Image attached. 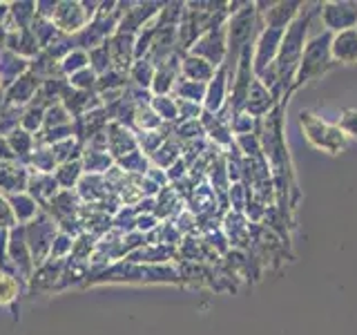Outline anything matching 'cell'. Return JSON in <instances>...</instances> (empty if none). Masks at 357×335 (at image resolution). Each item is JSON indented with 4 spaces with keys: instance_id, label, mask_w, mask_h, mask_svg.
<instances>
[{
    "instance_id": "e575fe53",
    "label": "cell",
    "mask_w": 357,
    "mask_h": 335,
    "mask_svg": "<svg viewBox=\"0 0 357 335\" xmlns=\"http://www.w3.org/2000/svg\"><path fill=\"white\" fill-rule=\"evenodd\" d=\"M116 163L123 168V170H128V172H139V174H143V172L150 170V168H148V159H145L141 150H134V152H130L126 156H121V159H116Z\"/></svg>"
},
{
    "instance_id": "5bb4252c",
    "label": "cell",
    "mask_w": 357,
    "mask_h": 335,
    "mask_svg": "<svg viewBox=\"0 0 357 335\" xmlns=\"http://www.w3.org/2000/svg\"><path fill=\"white\" fill-rule=\"evenodd\" d=\"M105 132H107V152L114 156V159H121V156L139 150L137 137H134L123 123H109Z\"/></svg>"
},
{
    "instance_id": "603a6c76",
    "label": "cell",
    "mask_w": 357,
    "mask_h": 335,
    "mask_svg": "<svg viewBox=\"0 0 357 335\" xmlns=\"http://www.w3.org/2000/svg\"><path fill=\"white\" fill-rule=\"evenodd\" d=\"M22 290H25V286H22L16 277L0 273V306L14 313V320H18V302H20Z\"/></svg>"
},
{
    "instance_id": "d6a6232c",
    "label": "cell",
    "mask_w": 357,
    "mask_h": 335,
    "mask_svg": "<svg viewBox=\"0 0 357 335\" xmlns=\"http://www.w3.org/2000/svg\"><path fill=\"white\" fill-rule=\"evenodd\" d=\"M89 67H92V72L96 76H103L112 70V59H109V45H100V47L89 52Z\"/></svg>"
},
{
    "instance_id": "8fae6325",
    "label": "cell",
    "mask_w": 357,
    "mask_h": 335,
    "mask_svg": "<svg viewBox=\"0 0 357 335\" xmlns=\"http://www.w3.org/2000/svg\"><path fill=\"white\" fill-rule=\"evenodd\" d=\"M29 184V168L20 161H3L0 163V190L7 195L27 193Z\"/></svg>"
},
{
    "instance_id": "e0dca14e",
    "label": "cell",
    "mask_w": 357,
    "mask_h": 335,
    "mask_svg": "<svg viewBox=\"0 0 357 335\" xmlns=\"http://www.w3.org/2000/svg\"><path fill=\"white\" fill-rule=\"evenodd\" d=\"M29 65H31V61L5 50L0 54V89L5 92L9 85H14L22 74L29 72Z\"/></svg>"
},
{
    "instance_id": "cb8c5ba5",
    "label": "cell",
    "mask_w": 357,
    "mask_h": 335,
    "mask_svg": "<svg viewBox=\"0 0 357 335\" xmlns=\"http://www.w3.org/2000/svg\"><path fill=\"white\" fill-rule=\"evenodd\" d=\"M81 161H83V170L87 174H107L112 170V163H114V156L107 150H94L87 148L81 152Z\"/></svg>"
},
{
    "instance_id": "2e32d148",
    "label": "cell",
    "mask_w": 357,
    "mask_h": 335,
    "mask_svg": "<svg viewBox=\"0 0 357 335\" xmlns=\"http://www.w3.org/2000/svg\"><path fill=\"white\" fill-rule=\"evenodd\" d=\"M268 9H257L261 11L264 18H266V27H273V29H286L290 22H293L299 11H301V3H268Z\"/></svg>"
},
{
    "instance_id": "52a82bcc",
    "label": "cell",
    "mask_w": 357,
    "mask_h": 335,
    "mask_svg": "<svg viewBox=\"0 0 357 335\" xmlns=\"http://www.w3.org/2000/svg\"><path fill=\"white\" fill-rule=\"evenodd\" d=\"M226 25H219L215 29H208L206 34H201V38L192 45L190 54L208 61L215 70H219V67L226 63V54H228V27Z\"/></svg>"
},
{
    "instance_id": "4fadbf2b",
    "label": "cell",
    "mask_w": 357,
    "mask_h": 335,
    "mask_svg": "<svg viewBox=\"0 0 357 335\" xmlns=\"http://www.w3.org/2000/svg\"><path fill=\"white\" fill-rule=\"evenodd\" d=\"M40 89V78L33 72H25L14 85H9L5 89V103L7 105H25L38 94Z\"/></svg>"
},
{
    "instance_id": "9c48e42d",
    "label": "cell",
    "mask_w": 357,
    "mask_h": 335,
    "mask_svg": "<svg viewBox=\"0 0 357 335\" xmlns=\"http://www.w3.org/2000/svg\"><path fill=\"white\" fill-rule=\"evenodd\" d=\"M319 16L331 34L353 29L357 27V3H324L319 5Z\"/></svg>"
},
{
    "instance_id": "ac0fdd59",
    "label": "cell",
    "mask_w": 357,
    "mask_h": 335,
    "mask_svg": "<svg viewBox=\"0 0 357 335\" xmlns=\"http://www.w3.org/2000/svg\"><path fill=\"white\" fill-rule=\"evenodd\" d=\"M226 92H228V67L221 65L219 70L212 76V81L208 83V89H206V98H204V105H206V112L212 114V112H217L223 107L226 103Z\"/></svg>"
},
{
    "instance_id": "277c9868",
    "label": "cell",
    "mask_w": 357,
    "mask_h": 335,
    "mask_svg": "<svg viewBox=\"0 0 357 335\" xmlns=\"http://www.w3.org/2000/svg\"><path fill=\"white\" fill-rule=\"evenodd\" d=\"M61 232L59 228V221L54 217H50L47 212L40 210V215L29 221L25 226V237H27V246H29V253H31V260L33 266H40L50 260V253H52V244L56 239V234Z\"/></svg>"
},
{
    "instance_id": "3957f363",
    "label": "cell",
    "mask_w": 357,
    "mask_h": 335,
    "mask_svg": "<svg viewBox=\"0 0 357 335\" xmlns=\"http://www.w3.org/2000/svg\"><path fill=\"white\" fill-rule=\"evenodd\" d=\"M331 38H333L331 31H321L306 43L299 67H297V74H295V81H293V87H290V94H293L295 89H299L304 83L312 81V78L324 76L335 65L333 56H331Z\"/></svg>"
},
{
    "instance_id": "7a4b0ae2",
    "label": "cell",
    "mask_w": 357,
    "mask_h": 335,
    "mask_svg": "<svg viewBox=\"0 0 357 335\" xmlns=\"http://www.w3.org/2000/svg\"><path fill=\"white\" fill-rule=\"evenodd\" d=\"M114 282H134V284H148V282H167L178 284V275L172 268H154V266H139L132 262H116L114 266L103 268L96 275H89L83 286L94 284H114Z\"/></svg>"
},
{
    "instance_id": "ba28073f",
    "label": "cell",
    "mask_w": 357,
    "mask_h": 335,
    "mask_svg": "<svg viewBox=\"0 0 357 335\" xmlns=\"http://www.w3.org/2000/svg\"><path fill=\"white\" fill-rule=\"evenodd\" d=\"M284 31L282 29H273V27H264L259 38L255 40V52H252V70L255 78H259L268 67L275 65V59L279 54V45H282Z\"/></svg>"
},
{
    "instance_id": "4316f807",
    "label": "cell",
    "mask_w": 357,
    "mask_h": 335,
    "mask_svg": "<svg viewBox=\"0 0 357 335\" xmlns=\"http://www.w3.org/2000/svg\"><path fill=\"white\" fill-rule=\"evenodd\" d=\"M54 177H56V181H59V186L63 190H72L83 179V161H81V156H78V159L67 161L63 165H59V168H56Z\"/></svg>"
},
{
    "instance_id": "f1b7e54d",
    "label": "cell",
    "mask_w": 357,
    "mask_h": 335,
    "mask_svg": "<svg viewBox=\"0 0 357 335\" xmlns=\"http://www.w3.org/2000/svg\"><path fill=\"white\" fill-rule=\"evenodd\" d=\"M154 74H156V67H154L148 59H143V61H134V63H132V67H130V76H132V81L137 83L139 87H143V89L152 87Z\"/></svg>"
},
{
    "instance_id": "74e56055",
    "label": "cell",
    "mask_w": 357,
    "mask_h": 335,
    "mask_svg": "<svg viewBox=\"0 0 357 335\" xmlns=\"http://www.w3.org/2000/svg\"><path fill=\"white\" fill-rule=\"evenodd\" d=\"M137 143H141V148H143L145 152L154 154V152L163 145V134H161V132H156V130L141 132V137L137 139Z\"/></svg>"
},
{
    "instance_id": "30bf717a",
    "label": "cell",
    "mask_w": 357,
    "mask_h": 335,
    "mask_svg": "<svg viewBox=\"0 0 357 335\" xmlns=\"http://www.w3.org/2000/svg\"><path fill=\"white\" fill-rule=\"evenodd\" d=\"M89 20H92V18H89V14H87L85 3H70V0L56 5L54 18H52L56 29L67 34V36L83 31L89 25Z\"/></svg>"
},
{
    "instance_id": "484cf974",
    "label": "cell",
    "mask_w": 357,
    "mask_h": 335,
    "mask_svg": "<svg viewBox=\"0 0 357 335\" xmlns=\"http://www.w3.org/2000/svg\"><path fill=\"white\" fill-rule=\"evenodd\" d=\"M176 67H178V63H174V59H167L163 65L156 67V74H154V81H152L154 96H167V92L174 87V81H178Z\"/></svg>"
},
{
    "instance_id": "8d00e7d4",
    "label": "cell",
    "mask_w": 357,
    "mask_h": 335,
    "mask_svg": "<svg viewBox=\"0 0 357 335\" xmlns=\"http://www.w3.org/2000/svg\"><path fill=\"white\" fill-rule=\"evenodd\" d=\"M74 248V237L67 232H59L56 239L52 244V253H50V260H65L67 255H72Z\"/></svg>"
},
{
    "instance_id": "d6986e66",
    "label": "cell",
    "mask_w": 357,
    "mask_h": 335,
    "mask_svg": "<svg viewBox=\"0 0 357 335\" xmlns=\"http://www.w3.org/2000/svg\"><path fill=\"white\" fill-rule=\"evenodd\" d=\"M59 181L54 174H43V172H29V184H27V195H31L38 201V206H47L50 201L59 195Z\"/></svg>"
},
{
    "instance_id": "60d3db41",
    "label": "cell",
    "mask_w": 357,
    "mask_h": 335,
    "mask_svg": "<svg viewBox=\"0 0 357 335\" xmlns=\"http://www.w3.org/2000/svg\"><path fill=\"white\" fill-rule=\"evenodd\" d=\"M178 134H181V137H188V139H195V137H201L204 130H201L197 121H185L183 126L178 128Z\"/></svg>"
},
{
    "instance_id": "d590c367",
    "label": "cell",
    "mask_w": 357,
    "mask_h": 335,
    "mask_svg": "<svg viewBox=\"0 0 357 335\" xmlns=\"http://www.w3.org/2000/svg\"><path fill=\"white\" fill-rule=\"evenodd\" d=\"M96 83H98V76L92 72V67H85V70L70 76V87L78 89V92H89V89L96 87Z\"/></svg>"
},
{
    "instance_id": "7402d4cb",
    "label": "cell",
    "mask_w": 357,
    "mask_h": 335,
    "mask_svg": "<svg viewBox=\"0 0 357 335\" xmlns=\"http://www.w3.org/2000/svg\"><path fill=\"white\" fill-rule=\"evenodd\" d=\"M63 271H65V260H47L33 271L29 286L31 288L33 286L36 288H54L56 282H61Z\"/></svg>"
},
{
    "instance_id": "d4e9b609",
    "label": "cell",
    "mask_w": 357,
    "mask_h": 335,
    "mask_svg": "<svg viewBox=\"0 0 357 335\" xmlns=\"http://www.w3.org/2000/svg\"><path fill=\"white\" fill-rule=\"evenodd\" d=\"M7 143H9V148H11V152L16 154V159L22 163V165H27L29 163V156H31V152H33V134H29V132H25L22 128H16L14 132H9L7 134ZM29 168V165H27Z\"/></svg>"
},
{
    "instance_id": "836d02e7",
    "label": "cell",
    "mask_w": 357,
    "mask_h": 335,
    "mask_svg": "<svg viewBox=\"0 0 357 335\" xmlns=\"http://www.w3.org/2000/svg\"><path fill=\"white\" fill-rule=\"evenodd\" d=\"M150 107L154 110V114L159 117L161 121H172L178 114L176 103L170 96H152L150 98Z\"/></svg>"
},
{
    "instance_id": "ab89813d",
    "label": "cell",
    "mask_w": 357,
    "mask_h": 335,
    "mask_svg": "<svg viewBox=\"0 0 357 335\" xmlns=\"http://www.w3.org/2000/svg\"><path fill=\"white\" fill-rule=\"evenodd\" d=\"M14 226H18L16 223V217H14V212H11V206H9V201L7 197L0 195V228H5V230H11Z\"/></svg>"
},
{
    "instance_id": "44dd1931",
    "label": "cell",
    "mask_w": 357,
    "mask_h": 335,
    "mask_svg": "<svg viewBox=\"0 0 357 335\" xmlns=\"http://www.w3.org/2000/svg\"><path fill=\"white\" fill-rule=\"evenodd\" d=\"M215 67H212L208 61L199 59L195 54H188L181 59V78L185 81H195V83H210L212 76H215Z\"/></svg>"
},
{
    "instance_id": "7bdbcfd3",
    "label": "cell",
    "mask_w": 357,
    "mask_h": 335,
    "mask_svg": "<svg viewBox=\"0 0 357 335\" xmlns=\"http://www.w3.org/2000/svg\"><path fill=\"white\" fill-rule=\"evenodd\" d=\"M9 18V3H0V25Z\"/></svg>"
},
{
    "instance_id": "9a60e30c",
    "label": "cell",
    "mask_w": 357,
    "mask_h": 335,
    "mask_svg": "<svg viewBox=\"0 0 357 335\" xmlns=\"http://www.w3.org/2000/svg\"><path fill=\"white\" fill-rule=\"evenodd\" d=\"M277 105V98L273 96V92L268 89L259 78H255L252 85H250V92L248 98H245V112L248 117H264V114H271Z\"/></svg>"
},
{
    "instance_id": "1f68e13d",
    "label": "cell",
    "mask_w": 357,
    "mask_h": 335,
    "mask_svg": "<svg viewBox=\"0 0 357 335\" xmlns=\"http://www.w3.org/2000/svg\"><path fill=\"white\" fill-rule=\"evenodd\" d=\"M59 65H61V74L72 76L76 72L85 70V67H89V54L83 52V50H72Z\"/></svg>"
},
{
    "instance_id": "6da1fadb",
    "label": "cell",
    "mask_w": 357,
    "mask_h": 335,
    "mask_svg": "<svg viewBox=\"0 0 357 335\" xmlns=\"http://www.w3.org/2000/svg\"><path fill=\"white\" fill-rule=\"evenodd\" d=\"M312 20V9H301L299 16L290 22L284 29V38L279 45V54L275 59V72H277V100H284L290 94V87H293L297 67L301 61V54L306 47V36H308V27Z\"/></svg>"
},
{
    "instance_id": "8992f818",
    "label": "cell",
    "mask_w": 357,
    "mask_h": 335,
    "mask_svg": "<svg viewBox=\"0 0 357 335\" xmlns=\"http://www.w3.org/2000/svg\"><path fill=\"white\" fill-rule=\"evenodd\" d=\"M7 251H9V262H11V266H14L18 282L27 288L29 282H31V277H33V271H36V266H33L29 246H27L25 226H20V223H18V226H14L9 230Z\"/></svg>"
},
{
    "instance_id": "f35d334b",
    "label": "cell",
    "mask_w": 357,
    "mask_h": 335,
    "mask_svg": "<svg viewBox=\"0 0 357 335\" xmlns=\"http://www.w3.org/2000/svg\"><path fill=\"white\" fill-rule=\"evenodd\" d=\"M337 128L344 137H357V110H344Z\"/></svg>"
},
{
    "instance_id": "f546056e",
    "label": "cell",
    "mask_w": 357,
    "mask_h": 335,
    "mask_svg": "<svg viewBox=\"0 0 357 335\" xmlns=\"http://www.w3.org/2000/svg\"><path fill=\"white\" fill-rule=\"evenodd\" d=\"M178 100H190V103H197V100L206 98V83H195V81H185V78H178V83H174Z\"/></svg>"
},
{
    "instance_id": "b9f144b4",
    "label": "cell",
    "mask_w": 357,
    "mask_h": 335,
    "mask_svg": "<svg viewBox=\"0 0 357 335\" xmlns=\"http://www.w3.org/2000/svg\"><path fill=\"white\" fill-rule=\"evenodd\" d=\"M7 50V27L0 25V54Z\"/></svg>"
},
{
    "instance_id": "83f0119b",
    "label": "cell",
    "mask_w": 357,
    "mask_h": 335,
    "mask_svg": "<svg viewBox=\"0 0 357 335\" xmlns=\"http://www.w3.org/2000/svg\"><path fill=\"white\" fill-rule=\"evenodd\" d=\"M9 18L14 20L11 29H29L36 18V3H9Z\"/></svg>"
},
{
    "instance_id": "5b68a950",
    "label": "cell",
    "mask_w": 357,
    "mask_h": 335,
    "mask_svg": "<svg viewBox=\"0 0 357 335\" xmlns=\"http://www.w3.org/2000/svg\"><path fill=\"white\" fill-rule=\"evenodd\" d=\"M299 126L304 128L306 139L310 141V145H315L317 150L337 154L340 150L346 148V137L342 134L340 128L328 126L321 119H317L312 112H301L299 114Z\"/></svg>"
},
{
    "instance_id": "7c38bea8",
    "label": "cell",
    "mask_w": 357,
    "mask_h": 335,
    "mask_svg": "<svg viewBox=\"0 0 357 335\" xmlns=\"http://www.w3.org/2000/svg\"><path fill=\"white\" fill-rule=\"evenodd\" d=\"M331 56L335 65H355L357 63V27L333 34L331 38Z\"/></svg>"
},
{
    "instance_id": "4dcf8cb0",
    "label": "cell",
    "mask_w": 357,
    "mask_h": 335,
    "mask_svg": "<svg viewBox=\"0 0 357 335\" xmlns=\"http://www.w3.org/2000/svg\"><path fill=\"white\" fill-rule=\"evenodd\" d=\"M45 105H40V103H33L22 112V117H20V128L25 130V132H29V134H33L36 130H40L43 128V121H45Z\"/></svg>"
},
{
    "instance_id": "ffe728a7",
    "label": "cell",
    "mask_w": 357,
    "mask_h": 335,
    "mask_svg": "<svg viewBox=\"0 0 357 335\" xmlns=\"http://www.w3.org/2000/svg\"><path fill=\"white\" fill-rule=\"evenodd\" d=\"M7 201L11 206V212H14V217H16V223H20V226H27L29 221H33L40 215L38 201L27 193L7 195Z\"/></svg>"
}]
</instances>
